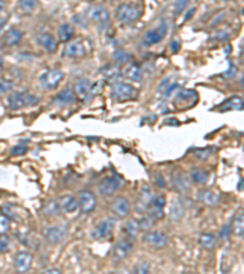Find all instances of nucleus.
<instances>
[{"instance_id": "1", "label": "nucleus", "mask_w": 244, "mask_h": 274, "mask_svg": "<svg viewBox=\"0 0 244 274\" xmlns=\"http://www.w3.org/2000/svg\"><path fill=\"white\" fill-rule=\"evenodd\" d=\"M143 14V7L137 2H122L115 9V17L119 22L130 24L139 20Z\"/></svg>"}, {"instance_id": "2", "label": "nucleus", "mask_w": 244, "mask_h": 274, "mask_svg": "<svg viewBox=\"0 0 244 274\" xmlns=\"http://www.w3.org/2000/svg\"><path fill=\"white\" fill-rule=\"evenodd\" d=\"M38 101L39 99L28 91H15L6 99L7 106L11 110H21V108L34 106L38 104Z\"/></svg>"}, {"instance_id": "3", "label": "nucleus", "mask_w": 244, "mask_h": 274, "mask_svg": "<svg viewBox=\"0 0 244 274\" xmlns=\"http://www.w3.org/2000/svg\"><path fill=\"white\" fill-rule=\"evenodd\" d=\"M111 98L116 103L134 100L138 98V90L130 83L116 82L111 88Z\"/></svg>"}, {"instance_id": "4", "label": "nucleus", "mask_w": 244, "mask_h": 274, "mask_svg": "<svg viewBox=\"0 0 244 274\" xmlns=\"http://www.w3.org/2000/svg\"><path fill=\"white\" fill-rule=\"evenodd\" d=\"M134 249V243L128 238H123L117 241L111 250V261L114 263H120L130 257L131 253Z\"/></svg>"}, {"instance_id": "5", "label": "nucleus", "mask_w": 244, "mask_h": 274, "mask_svg": "<svg viewBox=\"0 0 244 274\" xmlns=\"http://www.w3.org/2000/svg\"><path fill=\"white\" fill-rule=\"evenodd\" d=\"M63 80L64 73L60 70H58V68H50V70L42 73L41 77H39L41 85L48 90L56 89Z\"/></svg>"}, {"instance_id": "6", "label": "nucleus", "mask_w": 244, "mask_h": 274, "mask_svg": "<svg viewBox=\"0 0 244 274\" xmlns=\"http://www.w3.org/2000/svg\"><path fill=\"white\" fill-rule=\"evenodd\" d=\"M198 101V93L193 89H183L177 93L175 96L174 105L177 108H189L194 106Z\"/></svg>"}, {"instance_id": "7", "label": "nucleus", "mask_w": 244, "mask_h": 274, "mask_svg": "<svg viewBox=\"0 0 244 274\" xmlns=\"http://www.w3.org/2000/svg\"><path fill=\"white\" fill-rule=\"evenodd\" d=\"M166 33L167 24L166 22L162 21L159 26L155 27V28L149 29V31L144 34V37H143V44L147 46L155 45V44L160 43V42L166 37Z\"/></svg>"}, {"instance_id": "8", "label": "nucleus", "mask_w": 244, "mask_h": 274, "mask_svg": "<svg viewBox=\"0 0 244 274\" xmlns=\"http://www.w3.org/2000/svg\"><path fill=\"white\" fill-rule=\"evenodd\" d=\"M153 196H154V192H153L152 188H150L149 185H144V187L140 189L137 200H135V211H137L138 213H147L148 210H149L150 202H152L153 200Z\"/></svg>"}, {"instance_id": "9", "label": "nucleus", "mask_w": 244, "mask_h": 274, "mask_svg": "<svg viewBox=\"0 0 244 274\" xmlns=\"http://www.w3.org/2000/svg\"><path fill=\"white\" fill-rule=\"evenodd\" d=\"M115 229V221L111 218H107L100 222L94 231L92 232V238L97 240H108L112 236Z\"/></svg>"}, {"instance_id": "10", "label": "nucleus", "mask_w": 244, "mask_h": 274, "mask_svg": "<svg viewBox=\"0 0 244 274\" xmlns=\"http://www.w3.org/2000/svg\"><path fill=\"white\" fill-rule=\"evenodd\" d=\"M78 209L82 213H90L97 207V197L90 190H82L77 197Z\"/></svg>"}, {"instance_id": "11", "label": "nucleus", "mask_w": 244, "mask_h": 274, "mask_svg": "<svg viewBox=\"0 0 244 274\" xmlns=\"http://www.w3.org/2000/svg\"><path fill=\"white\" fill-rule=\"evenodd\" d=\"M166 206V197L164 194H156L153 196L152 202H150L148 214L154 219L155 222L160 221L164 217V209Z\"/></svg>"}, {"instance_id": "12", "label": "nucleus", "mask_w": 244, "mask_h": 274, "mask_svg": "<svg viewBox=\"0 0 244 274\" xmlns=\"http://www.w3.org/2000/svg\"><path fill=\"white\" fill-rule=\"evenodd\" d=\"M143 240H144V243L147 244L149 248L153 249H164L166 248L167 243H169V239H167L166 234L160 231L147 232Z\"/></svg>"}, {"instance_id": "13", "label": "nucleus", "mask_w": 244, "mask_h": 274, "mask_svg": "<svg viewBox=\"0 0 244 274\" xmlns=\"http://www.w3.org/2000/svg\"><path fill=\"white\" fill-rule=\"evenodd\" d=\"M88 19L99 26H107L110 22V12L103 5H93L88 11Z\"/></svg>"}, {"instance_id": "14", "label": "nucleus", "mask_w": 244, "mask_h": 274, "mask_svg": "<svg viewBox=\"0 0 244 274\" xmlns=\"http://www.w3.org/2000/svg\"><path fill=\"white\" fill-rule=\"evenodd\" d=\"M33 256L28 251H20L14 257V270L19 274H23L28 272L32 266Z\"/></svg>"}, {"instance_id": "15", "label": "nucleus", "mask_w": 244, "mask_h": 274, "mask_svg": "<svg viewBox=\"0 0 244 274\" xmlns=\"http://www.w3.org/2000/svg\"><path fill=\"white\" fill-rule=\"evenodd\" d=\"M86 54H87V49H86L85 42L75 41L66 45V48L64 49L63 55L68 59L76 60V59H82L83 56H86Z\"/></svg>"}, {"instance_id": "16", "label": "nucleus", "mask_w": 244, "mask_h": 274, "mask_svg": "<svg viewBox=\"0 0 244 274\" xmlns=\"http://www.w3.org/2000/svg\"><path fill=\"white\" fill-rule=\"evenodd\" d=\"M110 211L119 218L128 216L131 211V204L128 201L127 197L125 196H117L115 197L114 201L110 205Z\"/></svg>"}, {"instance_id": "17", "label": "nucleus", "mask_w": 244, "mask_h": 274, "mask_svg": "<svg viewBox=\"0 0 244 274\" xmlns=\"http://www.w3.org/2000/svg\"><path fill=\"white\" fill-rule=\"evenodd\" d=\"M171 182L172 187L178 192H187L191 189V183H189L188 176H187L183 171L177 169V171L172 172Z\"/></svg>"}, {"instance_id": "18", "label": "nucleus", "mask_w": 244, "mask_h": 274, "mask_svg": "<svg viewBox=\"0 0 244 274\" xmlns=\"http://www.w3.org/2000/svg\"><path fill=\"white\" fill-rule=\"evenodd\" d=\"M67 234V229L61 226H53L45 231V239L50 245H58L59 243L64 240V238Z\"/></svg>"}, {"instance_id": "19", "label": "nucleus", "mask_w": 244, "mask_h": 274, "mask_svg": "<svg viewBox=\"0 0 244 274\" xmlns=\"http://www.w3.org/2000/svg\"><path fill=\"white\" fill-rule=\"evenodd\" d=\"M120 188V179L116 176H109L104 178L99 185V192L104 196H111Z\"/></svg>"}, {"instance_id": "20", "label": "nucleus", "mask_w": 244, "mask_h": 274, "mask_svg": "<svg viewBox=\"0 0 244 274\" xmlns=\"http://www.w3.org/2000/svg\"><path fill=\"white\" fill-rule=\"evenodd\" d=\"M37 43L49 54L55 53L58 49V42H56L55 37L50 33H41L37 37Z\"/></svg>"}, {"instance_id": "21", "label": "nucleus", "mask_w": 244, "mask_h": 274, "mask_svg": "<svg viewBox=\"0 0 244 274\" xmlns=\"http://www.w3.org/2000/svg\"><path fill=\"white\" fill-rule=\"evenodd\" d=\"M76 100H77V95H76L73 88H66V89L60 91V93L54 98L53 103L59 106H67L71 105V104H75Z\"/></svg>"}, {"instance_id": "22", "label": "nucleus", "mask_w": 244, "mask_h": 274, "mask_svg": "<svg viewBox=\"0 0 244 274\" xmlns=\"http://www.w3.org/2000/svg\"><path fill=\"white\" fill-rule=\"evenodd\" d=\"M184 213H186V207H184L183 202H182L179 199L172 200L169 209L170 219L176 222L181 221V219L184 217Z\"/></svg>"}, {"instance_id": "23", "label": "nucleus", "mask_w": 244, "mask_h": 274, "mask_svg": "<svg viewBox=\"0 0 244 274\" xmlns=\"http://www.w3.org/2000/svg\"><path fill=\"white\" fill-rule=\"evenodd\" d=\"M58 202L60 210H63L66 213H73L78 209L77 197H75L73 195H63Z\"/></svg>"}, {"instance_id": "24", "label": "nucleus", "mask_w": 244, "mask_h": 274, "mask_svg": "<svg viewBox=\"0 0 244 274\" xmlns=\"http://www.w3.org/2000/svg\"><path fill=\"white\" fill-rule=\"evenodd\" d=\"M198 244L204 250L211 251L218 245V238L213 233H201L198 236Z\"/></svg>"}, {"instance_id": "25", "label": "nucleus", "mask_w": 244, "mask_h": 274, "mask_svg": "<svg viewBox=\"0 0 244 274\" xmlns=\"http://www.w3.org/2000/svg\"><path fill=\"white\" fill-rule=\"evenodd\" d=\"M2 41H4L5 45L7 46L19 45L22 41V32L17 28H10L9 31L5 32Z\"/></svg>"}, {"instance_id": "26", "label": "nucleus", "mask_w": 244, "mask_h": 274, "mask_svg": "<svg viewBox=\"0 0 244 274\" xmlns=\"http://www.w3.org/2000/svg\"><path fill=\"white\" fill-rule=\"evenodd\" d=\"M123 76H125L126 78H128L130 81H133V82H139L143 77V71L139 65H137V63H128L127 67L123 71Z\"/></svg>"}, {"instance_id": "27", "label": "nucleus", "mask_w": 244, "mask_h": 274, "mask_svg": "<svg viewBox=\"0 0 244 274\" xmlns=\"http://www.w3.org/2000/svg\"><path fill=\"white\" fill-rule=\"evenodd\" d=\"M198 201L203 202L204 205H208V206H215L219 202V196L214 191L209 189H203L198 192V196H197Z\"/></svg>"}, {"instance_id": "28", "label": "nucleus", "mask_w": 244, "mask_h": 274, "mask_svg": "<svg viewBox=\"0 0 244 274\" xmlns=\"http://www.w3.org/2000/svg\"><path fill=\"white\" fill-rule=\"evenodd\" d=\"M139 232H140V227L138 219L131 218L126 222L125 224L126 238L131 239V240H134V239L138 236V234H139Z\"/></svg>"}, {"instance_id": "29", "label": "nucleus", "mask_w": 244, "mask_h": 274, "mask_svg": "<svg viewBox=\"0 0 244 274\" xmlns=\"http://www.w3.org/2000/svg\"><path fill=\"white\" fill-rule=\"evenodd\" d=\"M209 177H210V173L200 167H194L191 171V179L196 184H205L209 181Z\"/></svg>"}, {"instance_id": "30", "label": "nucleus", "mask_w": 244, "mask_h": 274, "mask_svg": "<svg viewBox=\"0 0 244 274\" xmlns=\"http://www.w3.org/2000/svg\"><path fill=\"white\" fill-rule=\"evenodd\" d=\"M75 36V28L70 23H63L59 28V41L61 43H67Z\"/></svg>"}, {"instance_id": "31", "label": "nucleus", "mask_w": 244, "mask_h": 274, "mask_svg": "<svg viewBox=\"0 0 244 274\" xmlns=\"http://www.w3.org/2000/svg\"><path fill=\"white\" fill-rule=\"evenodd\" d=\"M243 107V100L241 96H232L228 98L225 103L221 105V111L227 110H242Z\"/></svg>"}, {"instance_id": "32", "label": "nucleus", "mask_w": 244, "mask_h": 274, "mask_svg": "<svg viewBox=\"0 0 244 274\" xmlns=\"http://www.w3.org/2000/svg\"><path fill=\"white\" fill-rule=\"evenodd\" d=\"M103 87H104V83H103V81H98V82L93 83V84H90L89 87V90H88L87 95L83 98V100H85L86 104L90 103V101L93 100V99L95 98L97 95H99L100 91H102Z\"/></svg>"}, {"instance_id": "33", "label": "nucleus", "mask_w": 244, "mask_h": 274, "mask_svg": "<svg viewBox=\"0 0 244 274\" xmlns=\"http://www.w3.org/2000/svg\"><path fill=\"white\" fill-rule=\"evenodd\" d=\"M92 83L87 80V78H81V80L77 81L76 83V87H75V93L76 95L80 96V98H85L87 95L88 90H89V87Z\"/></svg>"}, {"instance_id": "34", "label": "nucleus", "mask_w": 244, "mask_h": 274, "mask_svg": "<svg viewBox=\"0 0 244 274\" xmlns=\"http://www.w3.org/2000/svg\"><path fill=\"white\" fill-rule=\"evenodd\" d=\"M231 228L233 229V233H235L236 236H238V238H243V234H244L243 212H241V213H238L237 216L235 217V221H233V224L231 226Z\"/></svg>"}, {"instance_id": "35", "label": "nucleus", "mask_w": 244, "mask_h": 274, "mask_svg": "<svg viewBox=\"0 0 244 274\" xmlns=\"http://www.w3.org/2000/svg\"><path fill=\"white\" fill-rule=\"evenodd\" d=\"M43 213L45 214L46 217H53L56 216V214L60 212V206H59V202L55 201V200H49V201L45 202V205L43 206Z\"/></svg>"}, {"instance_id": "36", "label": "nucleus", "mask_w": 244, "mask_h": 274, "mask_svg": "<svg viewBox=\"0 0 244 274\" xmlns=\"http://www.w3.org/2000/svg\"><path fill=\"white\" fill-rule=\"evenodd\" d=\"M132 58H133V56L131 55V54L128 53L127 50H123V49H119V50H116L114 53L115 60H116L119 63H122V65L131 63Z\"/></svg>"}, {"instance_id": "37", "label": "nucleus", "mask_w": 244, "mask_h": 274, "mask_svg": "<svg viewBox=\"0 0 244 274\" xmlns=\"http://www.w3.org/2000/svg\"><path fill=\"white\" fill-rule=\"evenodd\" d=\"M17 207L15 205H5L2 207V211H4V216L9 219H14V221H20L19 213L16 212Z\"/></svg>"}, {"instance_id": "38", "label": "nucleus", "mask_w": 244, "mask_h": 274, "mask_svg": "<svg viewBox=\"0 0 244 274\" xmlns=\"http://www.w3.org/2000/svg\"><path fill=\"white\" fill-rule=\"evenodd\" d=\"M138 221H139L140 231H144V232H149L150 229H152V227L156 223V222H155L154 219L149 216V214L142 217V219H138Z\"/></svg>"}, {"instance_id": "39", "label": "nucleus", "mask_w": 244, "mask_h": 274, "mask_svg": "<svg viewBox=\"0 0 244 274\" xmlns=\"http://www.w3.org/2000/svg\"><path fill=\"white\" fill-rule=\"evenodd\" d=\"M14 88V82L6 78H0V95H5V94L10 93Z\"/></svg>"}, {"instance_id": "40", "label": "nucleus", "mask_w": 244, "mask_h": 274, "mask_svg": "<svg viewBox=\"0 0 244 274\" xmlns=\"http://www.w3.org/2000/svg\"><path fill=\"white\" fill-rule=\"evenodd\" d=\"M19 7L26 14H31L34 9L37 7V1L33 0H24V1H20Z\"/></svg>"}, {"instance_id": "41", "label": "nucleus", "mask_w": 244, "mask_h": 274, "mask_svg": "<svg viewBox=\"0 0 244 274\" xmlns=\"http://www.w3.org/2000/svg\"><path fill=\"white\" fill-rule=\"evenodd\" d=\"M11 248V240L6 234H1L0 235V253H7Z\"/></svg>"}, {"instance_id": "42", "label": "nucleus", "mask_w": 244, "mask_h": 274, "mask_svg": "<svg viewBox=\"0 0 244 274\" xmlns=\"http://www.w3.org/2000/svg\"><path fill=\"white\" fill-rule=\"evenodd\" d=\"M211 154H213V150L211 149H200L194 152V156H196L197 160L205 161V160H208L210 157Z\"/></svg>"}, {"instance_id": "43", "label": "nucleus", "mask_w": 244, "mask_h": 274, "mask_svg": "<svg viewBox=\"0 0 244 274\" xmlns=\"http://www.w3.org/2000/svg\"><path fill=\"white\" fill-rule=\"evenodd\" d=\"M105 78L110 81H116L120 76V71L115 66H109V70H104Z\"/></svg>"}, {"instance_id": "44", "label": "nucleus", "mask_w": 244, "mask_h": 274, "mask_svg": "<svg viewBox=\"0 0 244 274\" xmlns=\"http://www.w3.org/2000/svg\"><path fill=\"white\" fill-rule=\"evenodd\" d=\"M132 274H152L150 268L148 263H138L134 268H133Z\"/></svg>"}, {"instance_id": "45", "label": "nucleus", "mask_w": 244, "mask_h": 274, "mask_svg": "<svg viewBox=\"0 0 244 274\" xmlns=\"http://www.w3.org/2000/svg\"><path fill=\"white\" fill-rule=\"evenodd\" d=\"M231 224H225V226H222V228L219 231V239H221V240H227L228 238H230V234H231Z\"/></svg>"}, {"instance_id": "46", "label": "nucleus", "mask_w": 244, "mask_h": 274, "mask_svg": "<svg viewBox=\"0 0 244 274\" xmlns=\"http://www.w3.org/2000/svg\"><path fill=\"white\" fill-rule=\"evenodd\" d=\"M10 229V219L4 214H0V235L5 234Z\"/></svg>"}, {"instance_id": "47", "label": "nucleus", "mask_w": 244, "mask_h": 274, "mask_svg": "<svg viewBox=\"0 0 244 274\" xmlns=\"http://www.w3.org/2000/svg\"><path fill=\"white\" fill-rule=\"evenodd\" d=\"M27 147L26 145H16L11 149V154L12 155H23L27 152Z\"/></svg>"}, {"instance_id": "48", "label": "nucleus", "mask_w": 244, "mask_h": 274, "mask_svg": "<svg viewBox=\"0 0 244 274\" xmlns=\"http://www.w3.org/2000/svg\"><path fill=\"white\" fill-rule=\"evenodd\" d=\"M169 85H170V78H165V80L162 81L161 83H160L159 88H157V91H159V93L164 94L165 90H166V88L169 87Z\"/></svg>"}, {"instance_id": "49", "label": "nucleus", "mask_w": 244, "mask_h": 274, "mask_svg": "<svg viewBox=\"0 0 244 274\" xmlns=\"http://www.w3.org/2000/svg\"><path fill=\"white\" fill-rule=\"evenodd\" d=\"M177 88H178V83H177V82L170 83V85L166 88V90H165L164 95L165 96H170V94H171L172 91H175V89H177Z\"/></svg>"}, {"instance_id": "50", "label": "nucleus", "mask_w": 244, "mask_h": 274, "mask_svg": "<svg viewBox=\"0 0 244 274\" xmlns=\"http://www.w3.org/2000/svg\"><path fill=\"white\" fill-rule=\"evenodd\" d=\"M187 5H188V1H176L175 2L174 6H175V9H176V11L179 12L181 10H183Z\"/></svg>"}, {"instance_id": "51", "label": "nucleus", "mask_w": 244, "mask_h": 274, "mask_svg": "<svg viewBox=\"0 0 244 274\" xmlns=\"http://www.w3.org/2000/svg\"><path fill=\"white\" fill-rule=\"evenodd\" d=\"M42 274H63L59 268H48V270H45L44 272H42Z\"/></svg>"}, {"instance_id": "52", "label": "nucleus", "mask_w": 244, "mask_h": 274, "mask_svg": "<svg viewBox=\"0 0 244 274\" xmlns=\"http://www.w3.org/2000/svg\"><path fill=\"white\" fill-rule=\"evenodd\" d=\"M156 185L159 188H165V181H164V177H162V174L157 173L156 174Z\"/></svg>"}, {"instance_id": "53", "label": "nucleus", "mask_w": 244, "mask_h": 274, "mask_svg": "<svg viewBox=\"0 0 244 274\" xmlns=\"http://www.w3.org/2000/svg\"><path fill=\"white\" fill-rule=\"evenodd\" d=\"M179 46H181V44H179V42H177V41L171 42V44H170V48H171V50L175 51V53H176V51L178 50Z\"/></svg>"}, {"instance_id": "54", "label": "nucleus", "mask_w": 244, "mask_h": 274, "mask_svg": "<svg viewBox=\"0 0 244 274\" xmlns=\"http://www.w3.org/2000/svg\"><path fill=\"white\" fill-rule=\"evenodd\" d=\"M5 9V2L4 1H0V12Z\"/></svg>"}, {"instance_id": "55", "label": "nucleus", "mask_w": 244, "mask_h": 274, "mask_svg": "<svg viewBox=\"0 0 244 274\" xmlns=\"http://www.w3.org/2000/svg\"><path fill=\"white\" fill-rule=\"evenodd\" d=\"M2 65H4V61H2V58H1V56H0V71H1Z\"/></svg>"}]
</instances>
